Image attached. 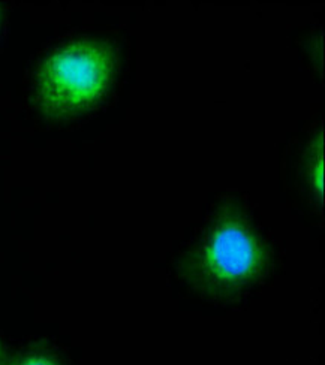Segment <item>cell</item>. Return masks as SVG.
<instances>
[{"mask_svg": "<svg viewBox=\"0 0 325 365\" xmlns=\"http://www.w3.org/2000/svg\"><path fill=\"white\" fill-rule=\"evenodd\" d=\"M116 73V56L110 45L81 39L56 50L44 60L36 75L41 110L64 118L98 103Z\"/></svg>", "mask_w": 325, "mask_h": 365, "instance_id": "7a4b0ae2", "label": "cell"}, {"mask_svg": "<svg viewBox=\"0 0 325 365\" xmlns=\"http://www.w3.org/2000/svg\"><path fill=\"white\" fill-rule=\"evenodd\" d=\"M12 365H59V364L54 359H51L50 356H45L41 354H32V355L21 356Z\"/></svg>", "mask_w": 325, "mask_h": 365, "instance_id": "277c9868", "label": "cell"}, {"mask_svg": "<svg viewBox=\"0 0 325 365\" xmlns=\"http://www.w3.org/2000/svg\"><path fill=\"white\" fill-rule=\"evenodd\" d=\"M315 153H314V165H312V187L315 189L316 195L319 200H322V187H324V150H322V141L319 143V147H318V143H316V147H315Z\"/></svg>", "mask_w": 325, "mask_h": 365, "instance_id": "3957f363", "label": "cell"}, {"mask_svg": "<svg viewBox=\"0 0 325 365\" xmlns=\"http://www.w3.org/2000/svg\"><path fill=\"white\" fill-rule=\"evenodd\" d=\"M269 249L244 216L221 212L184 259L180 272L199 292L232 298L259 280L269 267Z\"/></svg>", "mask_w": 325, "mask_h": 365, "instance_id": "6da1fadb", "label": "cell"}, {"mask_svg": "<svg viewBox=\"0 0 325 365\" xmlns=\"http://www.w3.org/2000/svg\"><path fill=\"white\" fill-rule=\"evenodd\" d=\"M2 359H4V355H2V349H0V365H2Z\"/></svg>", "mask_w": 325, "mask_h": 365, "instance_id": "5b68a950", "label": "cell"}]
</instances>
